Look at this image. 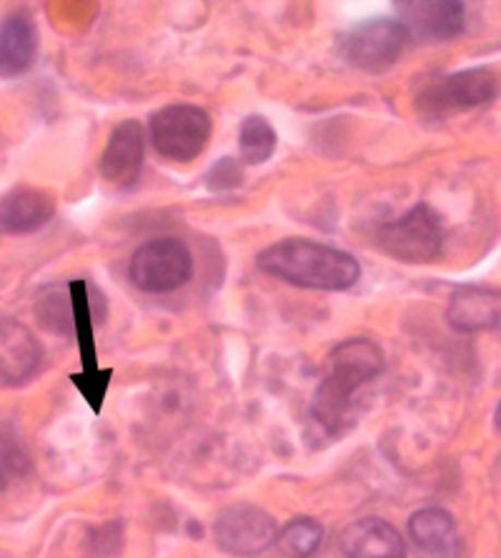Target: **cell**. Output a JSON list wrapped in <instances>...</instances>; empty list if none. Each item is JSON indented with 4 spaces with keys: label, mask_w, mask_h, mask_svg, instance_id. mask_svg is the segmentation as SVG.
I'll use <instances>...</instances> for the list:
<instances>
[{
    "label": "cell",
    "mask_w": 501,
    "mask_h": 558,
    "mask_svg": "<svg viewBox=\"0 0 501 558\" xmlns=\"http://www.w3.org/2000/svg\"><path fill=\"white\" fill-rule=\"evenodd\" d=\"M386 359L371 338H346L331 351L329 371L311 401V418L329 438L354 426V396L384 374Z\"/></svg>",
    "instance_id": "obj_1"
},
{
    "label": "cell",
    "mask_w": 501,
    "mask_h": 558,
    "mask_svg": "<svg viewBox=\"0 0 501 558\" xmlns=\"http://www.w3.org/2000/svg\"><path fill=\"white\" fill-rule=\"evenodd\" d=\"M266 276L311 291H349L361 278L351 253L309 239H284L263 248L257 258Z\"/></svg>",
    "instance_id": "obj_2"
},
{
    "label": "cell",
    "mask_w": 501,
    "mask_h": 558,
    "mask_svg": "<svg viewBox=\"0 0 501 558\" xmlns=\"http://www.w3.org/2000/svg\"><path fill=\"white\" fill-rule=\"evenodd\" d=\"M499 93L501 75L494 68L477 65L429 81L416 98V106L427 118H449L494 104Z\"/></svg>",
    "instance_id": "obj_3"
},
{
    "label": "cell",
    "mask_w": 501,
    "mask_h": 558,
    "mask_svg": "<svg viewBox=\"0 0 501 558\" xmlns=\"http://www.w3.org/2000/svg\"><path fill=\"white\" fill-rule=\"evenodd\" d=\"M444 218L429 203H419L379 231L381 251L402 264H431L444 253Z\"/></svg>",
    "instance_id": "obj_4"
},
{
    "label": "cell",
    "mask_w": 501,
    "mask_h": 558,
    "mask_svg": "<svg viewBox=\"0 0 501 558\" xmlns=\"http://www.w3.org/2000/svg\"><path fill=\"white\" fill-rule=\"evenodd\" d=\"M148 133L158 156L176 163H189L208 146L211 116L203 108L189 104L166 106L151 116Z\"/></svg>",
    "instance_id": "obj_5"
},
{
    "label": "cell",
    "mask_w": 501,
    "mask_h": 558,
    "mask_svg": "<svg viewBox=\"0 0 501 558\" xmlns=\"http://www.w3.org/2000/svg\"><path fill=\"white\" fill-rule=\"evenodd\" d=\"M193 256L178 239H156L133 253L129 278L143 293H171L191 281Z\"/></svg>",
    "instance_id": "obj_6"
},
{
    "label": "cell",
    "mask_w": 501,
    "mask_h": 558,
    "mask_svg": "<svg viewBox=\"0 0 501 558\" xmlns=\"http://www.w3.org/2000/svg\"><path fill=\"white\" fill-rule=\"evenodd\" d=\"M409 46L404 25L396 19H373L354 25L342 38L344 61L363 73H384Z\"/></svg>",
    "instance_id": "obj_7"
},
{
    "label": "cell",
    "mask_w": 501,
    "mask_h": 558,
    "mask_svg": "<svg viewBox=\"0 0 501 558\" xmlns=\"http://www.w3.org/2000/svg\"><path fill=\"white\" fill-rule=\"evenodd\" d=\"M214 536L220 551L249 558L276 544L278 526L274 515L259 509V506L234 504L218 513Z\"/></svg>",
    "instance_id": "obj_8"
},
{
    "label": "cell",
    "mask_w": 501,
    "mask_h": 558,
    "mask_svg": "<svg viewBox=\"0 0 501 558\" xmlns=\"http://www.w3.org/2000/svg\"><path fill=\"white\" fill-rule=\"evenodd\" d=\"M396 13L409 40H452L466 28V5L458 0H409L396 3Z\"/></svg>",
    "instance_id": "obj_9"
},
{
    "label": "cell",
    "mask_w": 501,
    "mask_h": 558,
    "mask_svg": "<svg viewBox=\"0 0 501 558\" xmlns=\"http://www.w3.org/2000/svg\"><path fill=\"white\" fill-rule=\"evenodd\" d=\"M143 156H146V131L139 121L118 123L108 135L106 150L100 156V175L110 185H133L141 175Z\"/></svg>",
    "instance_id": "obj_10"
},
{
    "label": "cell",
    "mask_w": 501,
    "mask_h": 558,
    "mask_svg": "<svg viewBox=\"0 0 501 558\" xmlns=\"http://www.w3.org/2000/svg\"><path fill=\"white\" fill-rule=\"evenodd\" d=\"M44 349L38 338L19 320H0V380L23 384L38 374Z\"/></svg>",
    "instance_id": "obj_11"
},
{
    "label": "cell",
    "mask_w": 501,
    "mask_h": 558,
    "mask_svg": "<svg viewBox=\"0 0 501 558\" xmlns=\"http://www.w3.org/2000/svg\"><path fill=\"white\" fill-rule=\"evenodd\" d=\"M446 318L462 333L501 331V291L479 286L458 289L449 301Z\"/></svg>",
    "instance_id": "obj_12"
},
{
    "label": "cell",
    "mask_w": 501,
    "mask_h": 558,
    "mask_svg": "<svg viewBox=\"0 0 501 558\" xmlns=\"http://www.w3.org/2000/svg\"><path fill=\"white\" fill-rule=\"evenodd\" d=\"M56 214L53 196L36 185H15L0 198V228L23 235L44 228Z\"/></svg>",
    "instance_id": "obj_13"
},
{
    "label": "cell",
    "mask_w": 501,
    "mask_h": 558,
    "mask_svg": "<svg viewBox=\"0 0 501 558\" xmlns=\"http://www.w3.org/2000/svg\"><path fill=\"white\" fill-rule=\"evenodd\" d=\"M342 551L346 558H406V541L389 521L367 515L344 531Z\"/></svg>",
    "instance_id": "obj_14"
},
{
    "label": "cell",
    "mask_w": 501,
    "mask_h": 558,
    "mask_svg": "<svg viewBox=\"0 0 501 558\" xmlns=\"http://www.w3.org/2000/svg\"><path fill=\"white\" fill-rule=\"evenodd\" d=\"M38 31L28 15L13 13L0 21V78H19L33 65Z\"/></svg>",
    "instance_id": "obj_15"
},
{
    "label": "cell",
    "mask_w": 501,
    "mask_h": 558,
    "mask_svg": "<svg viewBox=\"0 0 501 558\" xmlns=\"http://www.w3.org/2000/svg\"><path fill=\"white\" fill-rule=\"evenodd\" d=\"M409 536L424 554H449L456 544V523L444 509H421L409 519Z\"/></svg>",
    "instance_id": "obj_16"
},
{
    "label": "cell",
    "mask_w": 501,
    "mask_h": 558,
    "mask_svg": "<svg viewBox=\"0 0 501 558\" xmlns=\"http://www.w3.org/2000/svg\"><path fill=\"white\" fill-rule=\"evenodd\" d=\"M321 541H324V529L317 519H309V515H299L291 523L278 531L276 546L278 551L288 558H311L319 551Z\"/></svg>",
    "instance_id": "obj_17"
},
{
    "label": "cell",
    "mask_w": 501,
    "mask_h": 558,
    "mask_svg": "<svg viewBox=\"0 0 501 558\" xmlns=\"http://www.w3.org/2000/svg\"><path fill=\"white\" fill-rule=\"evenodd\" d=\"M36 316L48 331L68 336L73 331V299L68 295V286L56 283L38 293Z\"/></svg>",
    "instance_id": "obj_18"
},
{
    "label": "cell",
    "mask_w": 501,
    "mask_h": 558,
    "mask_svg": "<svg viewBox=\"0 0 501 558\" xmlns=\"http://www.w3.org/2000/svg\"><path fill=\"white\" fill-rule=\"evenodd\" d=\"M239 148L243 163L261 166L274 156L276 150V131L263 116H249L241 123Z\"/></svg>",
    "instance_id": "obj_19"
},
{
    "label": "cell",
    "mask_w": 501,
    "mask_h": 558,
    "mask_svg": "<svg viewBox=\"0 0 501 558\" xmlns=\"http://www.w3.org/2000/svg\"><path fill=\"white\" fill-rule=\"evenodd\" d=\"M31 453L25 451L21 436L11 424L0 426V492H5L13 481L28 476Z\"/></svg>",
    "instance_id": "obj_20"
},
{
    "label": "cell",
    "mask_w": 501,
    "mask_h": 558,
    "mask_svg": "<svg viewBox=\"0 0 501 558\" xmlns=\"http://www.w3.org/2000/svg\"><path fill=\"white\" fill-rule=\"evenodd\" d=\"M241 183H243V166L231 156L220 158L218 163L211 166V171L206 173V185L216 193L234 191L239 189Z\"/></svg>",
    "instance_id": "obj_21"
},
{
    "label": "cell",
    "mask_w": 501,
    "mask_h": 558,
    "mask_svg": "<svg viewBox=\"0 0 501 558\" xmlns=\"http://www.w3.org/2000/svg\"><path fill=\"white\" fill-rule=\"evenodd\" d=\"M494 428L499 430L501 434V401H499V405H497V411H494Z\"/></svg>",
    "instance_id": "obj_22"
}]
</instances>
